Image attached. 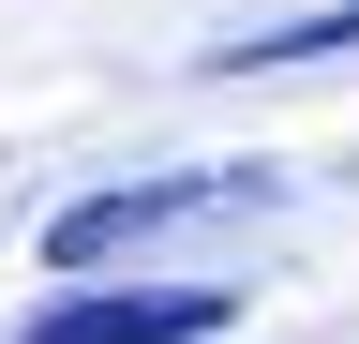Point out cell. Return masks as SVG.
<instances>
[{"label":"cell","instance_id":"obj_3","mask_svg":"<svg viewBox=\"0 0 359 344\" xmlns=\"http://www.w3.org/2000/svg\"><path fill=\"white\" fill-rule=\"evenodd\" d=\"M359 46V15H299V30H240V46H210V75H269V60H330Z\"/></svg>","mask_w":359,"mask_h":344},{"label":"cell","instance_id":"obj_1","mask_svg":"<svg viewBox=\"0 0 359 344\" xmlns=\"http://www.w3.org/2000/svg\"><path fill=\"white\" fill-rule=\"evenodd\" d=\"M285 195V165H180V180H120V195H75L60 225H45V254L60 270H105V254L135 240H180V225H210V209H269Z\"/></svg>","mask_w":359,"mask_h":344},{"label":"cell","instance_id":"obj_2","mask_svg":"<svg viewBox=\"0 0 359 344\" xmlns=\"http://www.w3.org/2000/svg\"><path fill=\"white\" fill-rule=\"evenodd\" d=\"M240 315V284H90V299H45L15 344H210Z\"/></svg>","mask_w":359,"mask_h":344}]
</instances>
